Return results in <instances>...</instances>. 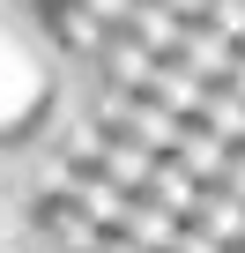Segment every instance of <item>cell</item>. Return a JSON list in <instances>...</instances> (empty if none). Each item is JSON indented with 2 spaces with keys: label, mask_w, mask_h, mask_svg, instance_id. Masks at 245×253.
Wrapping results in <instances>:
<instances>
[{
  "label": "cell",
  "mask_w": 245,
  "mask_h": 253,
  "mask_svg": "<svg viewBox=\"0 0 245 253\" xmlns=\"http://www.w3.org/2000/svg\"><path fill=\"white\" fill-rule=\"evenodd\" d=\"M97 253H141V246H134L127 231H104V238H97Z\"/></svg>",
  "instance_id": "9a60e30c"
},
{
  "label": "cell",
  "mask_w": 245,
  "mask_h": 253,
  "mask_svg": "<svg viewBox=\"0 0 245 253\" xmlns=\"http://www.w3.org/2000/svg\"><path fill=\"white\" fill-rule=\"evenodd\" d=\"M201 23H208L215 38L238 45V38H245V0H208V15H201Z\"/></svg>",
  "instance_id": "7c38bea8"
},
{
  "label": "cell",
  "mask_w": 245,
  "mask_h": 253,
  "mask_svg": "<svg viewBox=\"0 0 245 253\" xmlns=\"http://www.w3.org/2000/svg\"><path fill=\"white\" fill-rule=\"evenodd\" d=\"M193 126H201V134H215L223 149H238V142H245V89H215V82H208Z\"/></svg>",
  "instance_id": "5b68a950"
},
{
  "label": "cell",
  "mask_w": 245,
  "mask_h": 253,
  "mask_svg": "<svg viewBox=\"0 0 245 253\" xmlns=\"http://www.w3.org/2000/svg\"><path fill=\"white\" fill-rule=\"evenodd\" d=\"M141 97H149L156 112H171V119H193V112H201V97H208V82H193L178 60H156V67H149V82H141Z\"/></svg>",
  "instance_id": "277c9868"
},
{
  "label": "cell",
  "mask_w": 245,
  "mask_h": 253,
  "mask_svg": "<svg viewBox=\"0 0 245 253\" xmlns=\"http://www.w3.org/2000/svg\"><path fill=\"white\" fill-rule=\"evenodd\" d=\"M171 157H178V164H186V171H193L201 186H215V171H223V164H230L238 149H223L215 134H201V126L186 119V126H178V149H171Z\"/></svg>",
  "instance_id": "30bf717a"
},
{
  "label": "cell",
  "mask_w": 245,
  "mask_h": 253,
  "mask_svg": "<svg viewBox=\"0 0 245 253\" xmlns=\"http://www.w3.org/2000/svg\"><path fill=\"white\" fill-rule=\"evenodd\" d=\"M178 126H186V119L156 112L149 97H134V104H127V142H141L149 157H171V149H178Z\"/></svg>",
  "instance_id": "9c48e42d"
},
{
  "label": "cell",
  "mask_w": 245,
  "mask_h": 253,
  "mask_svg": "<svg viewBox=\"0 0 245 253\" xmlns=\"http://www.w3.org/2000/svg\"><path fill=\"white\" fill-rule=\"evenodd\" d=\"M37 15H45L52 45H60V52H74V60H97V45L111 38V30H97V23H89L82 8H74V0H60V8H37Z\"/></svg>",
  "instance_id": "8992f818"
},
{
  "label": "cell",
  "mask_w": 245,
  "mask_h": 253,
  "mask_svg": "<svg viewBox=\"0 0 245 253\" xmlns=\"http://www.w3.org/2000/svg\"><path fill=\"white\" fill-rule=\"evenodd\" d=\"M149 67H156V60H149V52H141L134 38H119V30H111V38L97 45V82H104V89H119V97H141Z\"/></svg>",
  "instance_id": "3957f363"
},
{
  "label": "cell",
  "mask_w": 245,
  "mask_h": 253,
  "mask_svg": "<svg viewBox=\"0 0 245 253\" xmlns=\"http://www.w3.org/2000/svg\"><path fill=\"white\" fill-rule=\"evenodd\" d=\"M149 164H156V157H149L141 142H127V134L97 149V179H111L119 194H141V186H149Z\"/></svg>",
  "instance_id": "ba28073f"
},
{
  "label": "cell",
  "mask_w": 245,
  "mask_h": 253,
  "mask_svg": "<svg viewBox=\"0 0 245 253\" xmlns=\"http://www.w3.org/2000/svg\"><path fill=\"white\" fill-rule=\"evenodd\" d=\"M74 8L97 23V30H119V23H127V8H134V0H74Z\"/></svg>",
  "instance_id": "4fadbf2b"
},
{
  "label": "cell",
  "mask_w": 245,
  "mask_h": 253,
  "mask_svg": "<svg viewBox=\"0 0 245 253\" xmlns=\"http://www.w3.org/2000/svg\"><path fill=\"white\" fill-rule=\"evenodd\" d=\"M164 8H171L178 23H201V15H208V0H164Z\"/></svg>",
  "instance_id": "5bb4252c"
},
{
  "label": "cell",
  "mask_w": 245,
  "mask_h": 253,
  "mask_svg": "<svg viewBox=\"0 0 245 253\" xmlns=\"http://www.w3.org/2000/svg\"><path fill=\"white\" fill-rule=\"evenodd\" d=\"M30 8H60V0H30Z\"/></svg>",
  "instance_id": "2e32d148"
},
{
  "label": "cell",
  "mask_w": 245,
  "mask_h": 253,
  "mask_svg": "<svg viewBox=\"0 0 245 253\" xmlns=\"http://www.w3.org/2000/svg\"><path fill=\"white\" fill-rule=\"evenodd\" d=\"M141 194H149V201H156L164 216H178V223H186V209H193L201 179H193V171H186L178 157H156V164H149V186H141Z\"/></svg>",
  "instance_id": "52a82bcc"
},
{
  "label": "cell",
  "mask_w": 245,
  "mask_h": 253,
  "mask_svg": "<svg viewBox=\"0 0 245 253\" xmlns=\"http://www.w3.org/2000/svg\"><path fill=\"white\" fill-rule=\"evenodd\" d=\"M186 231H201L215 253H245V216H238V194L201 186V194H193V209H186Z\"/></svg>",
  "instance_id": "6da1fadb"
},
{
  "label": "cell",
  "mask_w": 245,
  "mask_h": 253,
  "mask_svg": "<svg viewBox=\"0 0 245 253\" xmlns=\"http://www.w3.org/2000/svg\"><path fill=\"white\" fill-rule=\"evenodd\" d=\"M119 231H127V238H134L141 253H164V246L178 238V216H164V209H156L149 194H134V201H127V223H119Z\"/></svg>",
  "instance_id": "8fae6325"
},
{
  "label": "cell",
  "mask_w": 245,
  "mask_h": 253,
  "mask_svg": "<svg viewBox=\"0 0 245 253\" xmlns=\"http://www.w3.org/2000/svg\"><path fill=\"white\" fill-rule=\"evenodd\" d=\"M119 38H134L149 60H171V52H178V38H186V23L164 8V0H134L127 23H119Z\"/></svg>",
  "instance_id": "7a4b0ae2"
}]
</instances>
